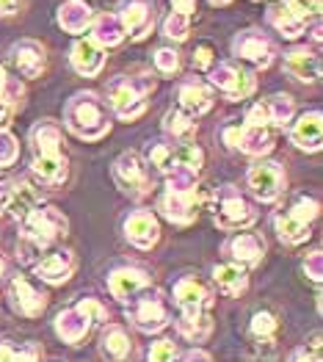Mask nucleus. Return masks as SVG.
Here are the masks:
<instances>
[{
	"label": "nucleus",
	"mask_w": 323,
	"mask_h": 362,
	"mask_svg": "<svg viewBox=\"0 0 323 362\" xmlns=\"http://www.w3.org/2000/svg\"><path fill=\"white\" fill-rule=\"evenodd\" d=\"M30 172L39 182L56 188L66 180V155L61 152V127L53 119H42L30 130Z\"/></svg>",
	"instance_id": "f257e3e1"
},
{
	"label": "nucleus",
	"mask_w": 323,
	"mask_h": 362,
	"mask_svg": "<svg viewBox=\"0 0 323 362\" xmlns=\"http://www.w3.org/2000/svg\"><path fill=\"white\" fill-rule=\"evenodd\" d=\"M175 302L182 310V318L177 324V329L182 337L199 343L205 340L210 329H213V321L207 315V307H210V291H207L205 282H199L196 276H182L175 285Z\"/></svg>",
	"instance_id": "f03ea898"
},
{
	"label": "nucleus",
	"mask_w": 323,
	"mask_h": 362,
	"mask_svg": "<svg viewBox=\"0 0 323 362\" xmlns=\"http://www.w3.org/2000/svg\"><path fill=\"white\" fill-rule=\"evenodd\" d=\"M64 124L69 133H75L83 141H97L111 130L108 108L94 91H78L75 97L66 100L64 108Z\"/></svg>",
	"instance_id": "7ed1b4c3"
},
{
	"label": "nucleus",
	"mask_w": 323,
	"mask_h": 362,
	"mask_svg": "<svg viewBox=\"0 0 323 362\" xmlns=\"http://www.w3.org/2000/svg\"><path fill=\"white\" fill-rule=\"evenodd\" d=\"M152 89H155L152 78H117L108 86V103L119 119L133 122L144 114Z\"/></svg>",
	"instance_id": "20e7f679"
},
{
	"label": "nucleus",
	"mask_w": 323,
	"mask_h": 362,
	"mask_svg": "<svg viewBox=\"0 0 323 362\" xmlns=\"http://www.w3.org/2000/svg\"><path fill=\"white\" fill-rule=\"evenodd\" d=\"M213 221L218 230H246L257 221V213L252 202L237 191L235 185H221L216 199H213Z\"/></svg>",
	"instance_id": "39448f33"
},
{
	"label": "nucleus",
	"mask_w": 323,
	"mask_h": 362,
	"mask_svg": "<svg viewBox=\"0 0 323 362\" xmlns=\"http://www.w3.org/2000/svg\"><path fill=\"white\" fill-rule=\"evenodd\" d=\"M321 0H282L268 8V23L279 30L285 39H298L310 25V20H318Z\"/></svg>",
	"instance_id": "423d86ee"
},
{
	"label": "nucleus",
	"mask_w": 323,
	"mask_h": 362,
	"mask_svg": "<svg viewBox=\"0 0 323 362\" xmlns=\"http://www.w3.org/2000/svg\"><path fill=\"white\" fill-rule=\"evenodd\" d=\"M318 211H321L318 199H312V197H295V202L288 211L276 213L274 216V227H276L282 243L295 246V243L307 241L310 238V227L318 218Z\"/></svg>",
	"instance_id": "0eeeda50"
},
{
	"label": "nucleus",
	"mask_w": 323,
	"mask_h": 362,
	"mask_svg": "<svg viewBox=\"0 0 323 362\" xmlns=\"http://www.w3.org/2000/svg\"><path fill=\"white\" fill-rule=\"evenodd\" d=\"M23 241L30 243L33 249H47L50 243H56L66 233V218L59 208H36L30 211L23 221Z\"/></svg>",
	"instance_id": "6e6552de"
},
{
	"label": "nucleus",
	"mask_w": 323,
	"mask_h": 362,
	"mask_svg": "<svg viewBox=\"0 0 323 362\" xmlns=\"http://www.w3.org/2000/svg\"><path fill=\"white\" fill-rule=\"evenodd\" d=\"M100 318H105V307L97 299H81L75 307L61 310L56 315V332L64 343H81L91 329V324Z\"/></svg>",
	"instance_id": "1a4fd4ad"
},
{
	"label": "nucleus",
	"mask_w": 323,
	"mask_h": 362,
	"mask_svg": "<svg viewBox=\"0 0 323 362\" xmlns=\"http://www.w3.org/2000/svg\"><path fill=\"white\" fill-rule=\"evenodd\" d=\"M130 321L141 329V332H160L169 324V307L160 291L155 288H144L130 299V310H127Z\"/></svg>",
	"instance_id": "9d476101"
},
{
	"label": "nucleus",
	"mask_w": 323,
	"mask_h": 362,
	"mask_svg": "<svg viewBox=\"0 0 323 362\" xmlns=\"http://www.w3.org/2000/svg\"><path fill=\"white\" fill-rule=\"evenodd\" d=\"M205 199L207 194H199L196 185H191V188H172V185H166L158 208H160V213L172 224H191L199 216V208H202Z\"/></svg>",
	"instance_id": "9b49d317"
},
{
	"label": "nucleus",
	"mask_w": 323,
	"mask_h": 362,
	"mask_svg": "<svg viewBox=\"0 0 323 362\" xmlns=\"http://www.w3.org/2000/svg\"><path fill=\"white\" fill-rule=\"evenodd\" d=\"M246 185L254 199L260 202H274L285 191V172L276 160H257L246 172Z\"/></svg>",
	"instance_id": "f8f14e48"
},
{
	"label": "nucleus",
	"mask_w": 323,
	"mask_h": 362,
	"mask_svg": "<svg viewBox=\"0 0 323 362\" xmlns=\"http://www.w3.org/2000/svg\"><path fill=\"white\" fill-rule=\"evenodd\" d=\"M114 180L133 199L147 197L149 188H152L147 166H144V160L136 152H124V155H119L117 160H114Z\"/></svg>",
	"instance_id": "ddd939ff"
},
{
	"label": "nucleus",
	"mask_w": 323,
	"mask_h": 362,
	"mask_svg": "<svg viewBox=\"0 0 323 362\" xmlns=\"http://www.w3.org/2000/svg\"><path fill=\"white\" fill-rule=\"evenodd\" d=\"M227 147L246 155H268L274 150V127H252V124H227L221 130Z\"/></svg>",
	"instance_id": "4468645a"
},
{
	"label": "nucleus",
	"mask_w": 323,
	"mask_h": 362,
	"mask_svg": "<svg viewBox=\"0 0 323 362\" xmlns=\"http://www.w3.org/2000/svg\"><path fill=\"white\" fill-rule=\"evenodd\" d=\"M233 56L240 61L254 64L257 69H268L274 64L276 47H274V42L265 36L263 30L249 28V30H240L235 39H233Z\"/></svg>",
	"instance_id": "2eb2a0df"
},
{
	"label": "nucleus",
	"mask_w": 323,
	"mask_h": 362,
	"mask_svg": "<svg viewBox=\"0 0 323 362\" xmlns=\"http://www.w3.org/2000/svg\"><path fill=\"white\" fill-rule=\"evenodd\" d=\"M210 83L221 94H227V100H246L257 89V81L249 69L235 66V64H218L210 69Z\"/></svg>",
	"instance_id": "dca6fc26"
},
{
	"label": "nucleus",
	"mask_w": 323,
	"mask_h": 362,
	"mask_svg": "<svg viewBox=\"0 0 323 362\" xmlns=\"http://www.w3.org/2000/svg\"><path fill=\"white\" fill-rule=\"evenodd\" d=\"M117 20L124 28V36L141 42L155 25V0H119Z\"/></svg>",
	"instance_id": "f3484780"
},
{
	"label": "nucleus",
	"mask_w": 323,
	"mask_h": 362,
	"mask_svg": "<svg viewBox=\"0 0 323 362\" xmlns=\"http://www.w3.org/2000/svg\"><path fill=\"white\" fill-rule=\"evenodd\" d=\"M8 299H11V307L25 315V318H39L47 307V296L42 291H36L25 276H14L11 285H8Z\"/></svg>",
	"instance_id": "a211bd4d"
},
{
	"label": "nucleus",
	"mask_w": 323,
	"mask_h": 362,
	"mask_svg": "<svg viewBox=\"0 0 323 362\" xmlns=\"http://www.w3.org/2000/svg\"><path fill=\"white\" fill-rule=\"evenodd\" d=\"M124 238L136 249H152L160 238L158 218L149 211H133L124 218Z\"/></svg>",
	"instance_id": "6ab92c4d"
},
{
	"label": "nucleus",
	"mask_w": 323,
	"mask_h": 362,
	"mask_svg": "<svg viewBox=\"0 0 323 362\" xmlns=\"http://www.w3.org/2000/svg\"><path fill=\"white\" fill-rule=\"evenodd\" d=\"M224 255L235 266H257L265 255V241L254 233H235L230 241L224 243Z\"/></svg>",
	"instance_id": "aec40b11"
},
{
	"label": "nucleus",
	"mask_w": 323,
	"mask_h": 362,
	"mask_svg": "<svg viewBox=\"0 0 323 362\" xmlns=\"http://www.w3.org/2000/svg\"><path fill=\"white\" fill-rule=\"evenodd\" d=\"M149 285V274L144 269H133V266H122L117 272L108 274V291L117 302H130L139 291H144Z\"/></svg>",
	"instance_id": "412c9836"
},
{
	"label": "nucleus",
	"mask_w": 323,
	"mask_h": 362,
	"mask_svg": "<svg viewBox=\"0 0 323 362\" xmlns=\"http://www.w3.org/2000/svg\"><path fill=\"white\" fill-rule=\"evenodd\" d=\"M177 100H180V111H182V114H188L191 119L202 117V114H207V111L213 108V91H210L207 83L196 81V78H191V81L180 83Z\"/></svg>",
	"instance_id": "4be33fe9"
},
{
	"label": "nucleus",
	"mask_w": 323,
	"mask_h": 362,
	"mask_svg": "<svg viewBox=\"0 0 323 362\" xmlns=\"http://www.w3.org/2000/svg\"><path fill=\"white\" fill-rule=\"evenodd\" d=\"M321 139H323V117L321 111H307L293 122L290 127V141H293L298 150L307 152H318L321 150Z\"/></svg>",
	"instance_id": "5701e85b"
},
{
	"label": "nucleus",
	"mask_w": 323,
	"mask_h": 362,
	"mask_svg": "<svg viewBox=\"0 0 323 362\" xmlns=\"http://www.w3.org/2000/svg\"><path fill=\"white\" fill-rule=\"evenodd\" d=\"M11 64L17 66V72L23 78H39L45 72V64H47L45 47L33 39H23L11 47Z\"/></svg>",
	"instance_id": "b1692460"
},
{
	"label": "nucleus",
	"mask_w": 323,
	"mask_h": 362,
	"mask_svg": "<svg viewBox=\"0 0 323 362\" xmlns=\"http://www.w3.org/2000/svg\"><path fill=\"white\" fill-rule=\"evenodd\" d=\"M33 272L39 279H45V282H50V285H61V282H66L72 272H75V257H72V252H66V249H59V252H50V255H45L36 266H33Z\"/></svg>",
	"instance_id": "393cba45"
},
{
	"label": "nucleus",
	"mask_w": 323,
	"mask_h": 362,
	"mask_svg": "<svg viewBox=\"0 0 323 362\" xmlns=\"http://www.w3.org/2000/svg\"><path fill=\"white\" fill-rule=\"evenodd\" d=\"M69 61H72L78 75L94 78L102 69V64H105V53H102V47L94 39H78L72 45V50H69Z\"/></svg>",
	"instance_id": "a878e982"
},
{
	"label": "nucleus",
	"mask_w": 323,
	"mask_h": 362,
	"mask_svg": "<svg viewBox=\"0 0 323 362\" xmlns=\"http://www.w3.org/2000/svg\"><path fill=\"white\" fill-rule=\"evenodd\" d=\"M42 205V191L36 185H30L28 180H20L14 182L6 194V211L11 213L14 218H25L30 211H36Z\"/></svg>",
	"instance_id": "bb28decb"
},
{
	"label": "nucleus",
	"mask_w": 323,
	"mask_h": 362,
	"mask_svg": "<svg viewBox=\"0 0 323 362\" xmlns=\"http://www.w3.org/2000/svg\"><path fill=\"white\" fill-rule=\"evenodd\" d=\"M285 72L298 83H315L321 78V56L312 50H293L285 56Z\"/></svg>",
	"instance_id": "cd10ccee"
},
{
	"label": "nucleus",
	"mask_w": 323,
	"mask_h": 362,
	"mask_svg": "<svg viewBox=\"0 0 323 362\" xmlns=\"http://www.w3.org/2000/svg\"><path fill=\"white\" fill-rule=\"evenodd\" d=\"M56 20H59V25L66 33H83L94 23V11H91V6L86 0H66V3L59 6Z\"/></svg>",
	"instance_id": "c85d7f7f"
},
{
	"label": "nucleus",
	"mask_w": 323,
	"mask_h": 362,
	"mask_svg": "<svg viewBox=\"0 0 323 362\" xmlns=\"http://www.w3.org/2000/svg\"><path fill=\"white\" fill-rule=\"evenodd\" d=\"M213 282H216V288H218L224 296H230V299L240 296V293L249 288V276H246V272H243L240 266H235V263L216 266V269H213Z\"/></svg>",
	"instance_id": "c756f323"
},
{
	"label": "nucleus",
	"mask_w": 323,
	"mask_h": 362,
	"mask_svg": "<svg viewBox=\"0 0 323 362\" xmlns=\"http://www.w3.org/2000/svg\"><path fill=\"white\" fill-rule=\"evenodd\" d=\"M91 39L100 47H117L119 42L124 39V28L117 20V14H100L91 23Z\"/></svg>",
	"instance_id": "7c9ffc66"
},
{
	"label": "nucleus",
	"mask_w": 323,
	"mask_h": 362,
	"mask_svg": "<svg viewBox=\"0 0 323 362\" xmlns=\"http://www.w3.org/2000/svg\"><path fill=\"white\" fill-rule=\"evenodd\" d=\"M102 354L108 360L117 362H122L130 354V337H127V332L122 327H117V324L105 327V332H102Z\"/></svg>",
	"instance_id": "2f4dec72"
},
{
	"label": "nucleus",
	"mask_w": 323,
	"mask_h": 362,
	"mask_svg": "<svg viewBox=\"0 0 323 362\" xmlns=\"http://www.w3.org/2000/svg\"><path fill=\"white\" fill-rule=\"evenodd\" d=\"M163 133L172 136V139H180V141H188L196 133V122L191 119L188 114H182L180 108H175V111H169L163 117Z\"/></svg>",
	"instance_id": "473e14b6"
},
{
	"label": "nucleus",
	"mask_w": 323,
	"mask_h": 362,
	"mask_svg": "<svg viewBox=\"0 0 323 362\" xmlns=\"http://www.w3.org/2000/svg\"><path fill=\"white\" fill-rule=\"evenodd\" d=\"M265 108H268V119H271V127H282L293 119L295 105L288 94H274L265 100Z\"/></svg>",
	"instance_id": "72a5a7b5"
},
{
	"label": "nucleus",
	"mask_w": 323,
	"mask_h": 362,
	"mask_svg": "<svg viewBox=\"0 0 323 362\" xmlns=\"http://www.w3.org/2000/svg\"><path fill=\"white\" fill-rule=\"evenodd\" d=\"M188 30H191V17L169 11V17L163 20V33H166L169 39H175V42H185V39H188Z\"/></svg>",
	"instance_id": "f704fd0d"
},
{
	"label": "nucleus",
	"mask_w": 323,
	"mask_h": 362,
	"mask_svg": "<svg viewBox=\"0 0 323 362\" xmlns=\"http://www.w3.org/2000/svg\"><path fill=\"white\" fill-rule=\"evenodd\" d=\"M39 349L36 346H11L0 343V362H36Z\"/></svg>",
	"instance_id": "c9c22d12"
},
{
	"label": "nucleus",
	"mask_w": 323,
	"mask_h": 362,
	"mask_svg": "<svg viewBox=\"0 0 323 362\" xmlns=\"http://www.w3.org/2000/svg\"><path fill=\"white\" fill-rule=\"evenodd\" d=\"M20 155V144L8 130H0V166H11Z\"/></svg>",
	"instance_id": "e433bc0d"
},
{
	"label": "nucleus",
	"mask_w": 323,
	"mask_h": 362,
	"mask_svg": "<svg viewBox=\"0 0 323 362\" xmlns=\"http://www.w3.org/2000/svg\"><path fill=\"white\" fill-rule=\"evenodd\" d=\"M274 332H276V318H274L271 313H257V315L252 318V334H254V337L271 340Z\"/></svg>",
	"instance_id": "4c0bfd02"
},
{
	"label": "nucleus",
	"mask_w": 323,
	"mask_h": 362,
	"mask_svg": "<svg viewBox=\"0 0 323 362\" xmlns=\"http://www.w3.org/2000/svg\"><path fill=\"white\" fill-rule=\"evenodd\" d=\"M155 66H158V72H163V75H175L177 69H180V56H177L172 47H160V50L155 53Z\"/></svg>",
	"instance_id": "58836bf2"
},
{
	"label": "nucleus",
	"mask_w": 323,
	"mask_h": 362,
	"mask_svg": "<svg viewBox=\"0 0 323 362\" xmlns=\"http://www.w3.org/2000/svg\"><path fill=\"white\" fill-rule=\"evenodd\" d=\"M175 360H177V349L169 340L152 343V349H149V362H175Z\"/></svg>",
	"instance_id": "ea45409f"
},
{
	"label": "nucleus",
	"mask_w": 323,
	"mask_h": 362,
	"mask_svg": "<svg viewBox=\"0 0 323 362\" xmlns=\"http://www.w3.org/2000/svg\"><path fill=\"white\" fill-rule=\"evenodd\" d=\"M304 272H307V276H310L312 282H321V276H323L321 249H315V252H310V255H307V260H304Z\"/></svg>",
	"instance_id": "a19ab883"
},
{
	"label": "nucleus",
	"mask_w": 323,
	"mask_h": 362,
	"mask_svg": "<svg viewBox=\"0 0 323 362\" xmlns=\"http://www.w3.org/2000/svg\"><path fill=\"white\" fill-rule=\"evenodd\" d=\"M290 362H321V334L312 337L310 349H298Z\"/></svg>",
	"instance_id": "79ce46f5"
},
{
	"label": "nucleus",
	"mask_w": 323,
	"mask_h": 362,
	"mask_svg": "<svg viewBox=\"0 0 323 362\" xmlns=\"http://www.w3.org/2000/svg\"><path fill=\"white\" fill-rule=\"evenodd\" d=\"M213 66V47L210 45H199L194 53V69H210Z\"/></svg>",
	"instance_id": "37998d69"
},
{
	"label": "nucleus",
	"mask_w": 323,
	"mask_h": 362,
	"mask_svg": "<svg viewBox=\"0 0 323 362\" xmlns=\"http://www.w3.org/2000/svg\"><path fill=\"white\" fill-rule=\"evenodd\" d=\"M169 3H172V11L185 14V17H194L196 11V0H169Z\"/></svg>",
	"instance_id": "c03bdc74"
},
{
	"label": "nucleus",
	"mask_w": 323,
	"mask_h": 362,
	"mask_svg": "<svg viewBox=\"0 0 323 362\" xmlns=\"http://www.w3.org/2000/svg\"><path fill=\"white\" fill-rule=\"evenodd\" d=\"M23 3H25V0H0V17H14V14H20Z\"/></svg>",
	"instance_id": "a18cd8bd"
},
{
	"label": "nucleus",
	"mask_w": 323,
	"mask_h": 362,
	"mask_svg": "<svg viewBox=\"0 0 323 362\" xmlns=\"http://www.w3.org/2000/svg\"><path fill=\"white\" fill-rule=\"evenodd\" d=\"M8 117H11V103L0 97V127H3L6 122H8Z\"/></svg>",
	"instance_id": "49530a36"
},
{
	"label": "nucleus",
	"mask_w": 323,
	"mask_h": 362,
	"mask_svg": "<svg viewBox=\"0 0 323 362\" xmlns=\"http://www.w3.org/2000/svg\"><path fill=\"white\" fill-rule=\"evenodd\" d=\"M182 362H213V360L207 357L205 351H191V354H188V357H185Z\"/></svg>",
	"instance_id": "de8ad7c7"
},
{
	"label": "nucleus",
	"mask_w": 323,
	"mask_h": 362,
	"mask_svg": "<svg viewBox=\"0 0 323 362\" xmlns=\"http://www.w3.org/2000/svg\"><path fill=\"white\" fill-rule=\"evenodd\" d=\"M6 185H8V182L0 180V213L6 211V194H8V188H6Z\"/></svg>",
	"instance_id": "09e8293b"
},
{
	"label": "nucleus",
	"mask_w": 323,
	"mask_h": 362,
	"mask_svg": "<svg viewBox=\"0 0 323 362\" xmlns=\"http://www.w3.org/2000/svg\"><path fill=\"white\" fill-rule=\"evenodd\" d=\"M6 83H8V81H6V69L0 66V97H3V89H6Z\"/></svg>",
	"instance_id": "8fccbe9b"
},
{
	"label": "nucleus",
	"mask_w": 323,
	"mask_h": 362,
	"mask_svg": "<svg viewBox=\"0 0 323 362\" xmlns=\"http://www.w3.org/2000/svg\"><path fill=\"white\" fill-rule=\"evenodd\" d=\"M6 269H8V266H6V260L0 257V282H3V276H6Z\"/></svg>",
	"instance_id": "3c124183"
},
{
	"label": "nucleus",
	"mask_w": 323,
	"mask_h": 362,
	"mask_svg": "<svg viewBox=\"0 0 323 362\" xmlns=\"http://www.w3.org/2000/svg\"><path fill=\"white\" fill-rule=\"evenodd\" d=\"M213 6H227V3H233V0H210Z\"/></svg>",
	"instance_id": "603ef678"
}]
</instances>
